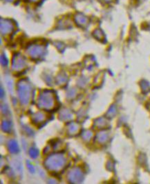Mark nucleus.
Returning a JSON list of instances; mask_svg holds the SVG:
<instances>
[{
	"label": "nucleus",
	"mask_w": 150,
	"mask_h": 184,
	"mask_svg": "<svg viewBox=\"0 0 150 184\" xmlns=\"http://www.w3.org/2000/svg\"><path fill=\"white\" fill-rule=\"evenodd\" d=\"M10 146H11V150L12 151H15V148H16V143L15 142H13V144L11 143L10 144Z\"/></svg>",
	"instance_id": "nucleus-1"
}]
</instances>
